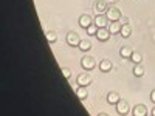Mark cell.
<instances>
[{
    "label": "cell",
    "instance_id": "obj_1",
    "mask_svg": "<svg viewBox=\"0 0 155 116\" xmlns=\"http://www.w3.org/2000/svg\"><path fill=\"white\" fill-rule=\"evenodd\" d=\"M106 16H107V19H109L110 22H120V19L123 17V16H121V12H120V9H118V8H115V6H110V8L107 9Z\"/></svg>",
    "mask_w": 155,
    "mask_h": 116
},
{
    "label": "cell",
    "instance_id": "obj_2",
    "mask_svg": "<svg viewBox=\"0 0 155 116\" xmlns=\"http://www.w3.org/2000/svg\"><path fill=\"white\" fill-rule=\"evenodd\" d=\"M67 44H68L70 47H79V44H81L79 34L74 33V31H70V33L67 34Z\"/></svg>",
    "mask_w": 155,
    "mask_h": 116
},
{
    "label": "cell",
    "instance_id": "obj_3",
    "mask_svg": "<svg viewBox=\"0 0 155 116\" xmlns=\"http://www.w3.org/2000/svg\"><path fill=\"white\" fill-rule=\"evenodd\" d=\"M109 19H107V16L106 14H98L96 17H95V20H93V23L96 25L98 28H107L109 27Z\"/></svg>",
    "mask_w": 155,
    "mask_h": 116
},
{
    "label": "cell",
    "instance_id": "obj_4",
    "mask_svg": "<svg viewBox=\"0 0 155 116\" xmlns=\"http://www.w3.org/2000/svg\"><path fill=\"white\" fill-rule=\"evenodd\" d=\"M81 65H82V68L84 70H93L95 68V59L93 57H90V56H84L82 59H81Z\"/></svg>",
    "mask_w": 155,
    "mask_h": 116
},
{
    "label": "cell",
    "instance_id": "obj_5",
    "mask_svg": "<svg viewBox=\"0 0 155 116\" xmlns=\"http://www.w3.org/2000/svg\"><path fill=\"white\" fill-rule=\"evenodd\" d=\"M110 34H112V33L109 31V28H99L98 33H96V37H98L99 42H106V40H109Z\"/></svg>",
    "mask_w": 155,
    "mask_h": 116
},
{
    "label": "cell",
    "instance_id": "obj_6",
    "mask_svg": "<svg viewBox=\"0 0 155 116\" xmlns=\"http://www.w3.org/2000/svg\"><path fill=\"white\" fill-rule=\"evenodd\" d=\"M78 85H81V87H88L90 84H92V77H90L88 74H79L78 76V79H76Z\"/></svg>",
    "mask_w": 155,
    "mask_h": 116
},
{
    "label": "cell",
    "instance_id": "obj_7",
    "mask_svg": "<svg viewBox=\"0 0 155 116\" xmlns=\"http://www.w3.org/2000/svg\"><path fill=\"white\" fill-rule=\"evenodd\" d=\"M132 113H134V116H146L147 114V107L143 105V104H138V105H135Z\"/></svg>",
    "mask_w": 155,
    "mask_h": 116
},
{
    "label": "cell",
    "instance_id": "obj_8",
    "mask_svg": "<svg viewBox=\"0 0 155 116\" xmlns=\"http://www.w3.org/2000/svg\"><path fill=\"white\" fill-rule=\"evenodd\" d=\"M92 23H93V20H92V17H90L88 14H82V16L79 17V25H81L82 28H85V30H87Z\"/></svg>",
    "mask_w": 155,
    "mask_h": 116
},
{
    "label": "cell",
    "instance_id": "obj_9",
    "mask_svg": "<svg viewBox=\"0 0 155 116\" xmlns=\"http://www.w3.org/2000/svg\"><path fill=\"white\" fill-rule=\"evenodd\" d=\"M116 111H118L120 114H127L129 113V104L126 101H121L120 99V102L116 104Z\"/></svg>",
    "mask_w": 155,
    "mask_h": 116
},
{
    "label": "cell",
    "instance_id": "obj_10",
    "mask_svg": "<svg viewBox=\"0 0 155 116\" xmlns=\"http://www.w3.org/2000/svg\"><path fill=\"white\" fill-rule=\"evenodd\" d=\"M120 34H121L124 39L130 37V34H132V28H130V25H129V23H121V31H120Z\"/></svg>",
    "mask_w": 155,
    "mask_h": 116
},
{
    "label": "cell",
    "instance_id": "obj_11",
    "mask_svg": "<svg viewBox=\"0 0 155 116\" xmlns=\"http://www.w3.org/2000/svg\"><path fill=\"white\" fill-rule=\"evenodd\" d=\"M112 62L110 60H107V59H104V60H101L99 62V70L102 71V73H109L110 70H112Z\"/></svg>",
    "mask_w": 155,
    "mask_h": 116
},
{
    "label": "cell",
    "instance_id": "obj_12",
    "mask_svg": "<svg viewBox=\"0 0 155 116\" xmlns=\"http://www.w3.org/2000/svg\"><path fill=\"white\" fill-rule=\"evenodd\" d=\"M74 93H76V96L79 98L81 101L87 99V96H88V92H87V87H81V85L78 87V88H76V92H74Z\"/></svg>",
    "mask_w": 155,
    "mask_h": 116
},
{
    "label": "cell",
    "instance_id": "obj_13",
    "mask_svg": "<svg viewBox=\"0 0 155 116\" xmlns=\"http://www.w3.org/2000/svg\"><path fill=\"white\" fill-rule=\"evenodd\" d=\"M107 9H109V6L106 5V2H98L95 5V11L98 12V14H106Z\"/></svg>",
    "mask_w": 155,
    "mask_h": 116
},
{
    "label": "cell",
    "instance_id": "obj_14",
    "mask_svg": "<svg viewBox=\"0 0 155 116\" xmlns=\"http://www.w3.org/2000/svg\"><path fill=\"white\" fill-rule=\"evenodd\" d=\"M107 102H109V104H115L116 105L120 102V95L116 93V92H110L107 95Z\"/></svg>",
    "mask_w": 155,
    "mask_h": 116
},
{
    "label": "cell",
    "instance_id": "obj_15",
    "mask_svg": "<svg viewBox=\"0 0 155 116\" xmlns=\"http://www.w3.org/2000/svg\"><path fill=\"white\" fill-rule=\"evenodd\" d=\"M109 31L112 33V34H116V33H120L121 31V22H110V25H109Z\"/></svg>",
    "mask_w": 155,
    "mask_h": 116
},
{
    "label": "cell",
    "instance_id": "obj_16",
    "mask_svg": "<svg viewBox=\"0 0 155 116\" xmlns=\"http://www.w3.org/2000/svg\"><path fill=\"white\" fill-rule=\"evenodd\" d=\"M132 53H134V51L129 48V47H123V48L120 50V56H121L123 59H130Z\"/></svg>",
    "mask_w": 155,
    "mask_h": 116
},
{
    "label": "cell",
    "instance_id": "obj_17",
    "mask_svg": "<svg viewBox=\"0 0 155 116\" xmlns=\"http://www.w3.org/2000/svg\"><path fill=\"white\" fill-rule=\"evenodd\" d=\"M143 74H144V68L141 67V63H135V67H134V76L141 77Z\"/></svg>",
    "mask_w": 155,
    "mask_h": 116
},
{
    "label": "cell",
    "instance_id": "obj_18",
    "mask_svg": "<svg viewBox=\"0 0 155 116\" xmlns=\"http://www.w3.org/2000/svg\"><path fill=\"white\" fill-rule=\"evenodd\" d=\"M79 48L81 51H88V50H92V42L90 40H81V44H79Z\"/></svg>",
    "mask_w": 155,
    "mask_h": 116
},
{
    "label": "cell",
    "instance_id": "obj_19",
    "mask_svg": "<svg viewBox=\"0 0 155 116\" xmlns=\"http://www.w3.org/2000/svg\"><path fill=\"white\" fill-rule=\"evenodd\" d=\"M98 30H99V28L96 27V25H95V23H92V25H90V27L87 28V34H88V36H96Z\"/></svg>",
    "mask_w": 155,
    "mask_h": 116
},
{
    "label": "cell",
    "instance_id": "obj_20",
    "mask_svg": "<svg viewBox=\"0 0 155 116\" xmlns=\"http://www.w3.org/2000/svg\"><path fill=\"white\" fill-rule=\"evenodd\" d=\"M130 60H132L134 63H141V60H143V56H141L140 53H132Z\"/></svg>",
    "mask_w": 155,
    "mask_h": 116
},
{
    "label": "cell",
    "instance_id": "obj_21",
    "mask_svg": "<svg viewBox=\"0 0 155 116\" xmlns=\"http://www.w3.org/2000/svg\"><path fill=\"white\" fill-rule=\"evenodd\" d=\"M56 39H58L56 33H53V31H50V33H47V40H48L50 44H54V42H56Z\"/></svg>",
    "mask_w": 155,
    "mask_h": 116
},
{
    "label": "cell",
    "instance_id": "obj_22",
    "mask_svg": "<svg viewBox=\"0 0 155 116\" xmlns=\"http://www.w3.org/2000/svg\"><path fill=\"white\" fill-rule=\"evenodd\" d=\"M62 74H64V77H65V79H70L71 71H70L68 68H62Z\"/></svg>",
    "mask_w": 155,
    "mask_h": 116
},
{
    "label": "cell",
    "instance_id": "obj_23",
    "mask_svg": "<svg viewBox=\"0 0 155 116\" xmlns=\"http://www.w3.org/2000/svg\"><path fill=\"white\" fill-rule=\"evenodd\" d=\"M150 101L155 102V90H152V93H150Z\"/></svg>",
    "mask_w": 155,
    "mask_h": 116
},
{
    "label": "cell",
    "instance_id": "obj_24",
    "mask_svg": "<svg viewBox=\"0 0 155 116\" xmlns=\"http://www.w3.org/2000/svg\"><path fill=\"white\" fill-rule=\"evenodd\" d=\"M120 22H121V23H129L127 17H121V19H120Z\"/></svg>",
    "mask_w": 155,
    "mask_h": 116
},
{
    "label": "cell",
    "instance_id": "obj_25",
    "mask_svg": "<svg viewBox=\"0 0 155 116\" xmlns=\"http://www.w3.org/2000/svg\"><path fill=\"white\" fill-rule=\"evenodd\" d=\"M152 114H153V116H155V108H153V110H152Z\"/></svg>",
    "mask_w": 155,
    "mask_h": 116
}]
</instances>
